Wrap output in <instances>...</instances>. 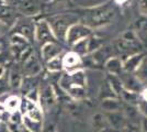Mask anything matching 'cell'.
<instances>
[{
    "label": "cell",
    "mask_w": 147,
    "mask_h": 132,
    "mask_svg": "<svg viewBox=\"0 0 147 132\" xmlns=\"http://www.w3.org/2000/svg\"><path fill=\"white\" fill-rule=\"evenodd\" d=\"M59 86L74 99H81L86 96V75L81 69L64 74L61 77Z\"/></svg>",
    "instance_id": "obj_1"
},
{
    "label": "cell",
    "mask_w": 147,
    "mask_h": 132,
    "mask_svg": "<svg viewBox=\"0 0 147 132\" xmlns=\"http://www.w3.org/2000/svg\"><path fill=\"white\" fill-rule=\"evenodd\" d=\"M76 18L73 14H61L56 16L49 20V23L53 30V33L57 39H66L68 29L75 24Z\"/></svg>",
    "instance_id": "obj_2"
},
{
    "label": "cell",
    "mask_w": 147,
    "mask_h": 132,
    "mask_svg": "<svg viewBox=\"0 0 147 132\" xmlns=\"http://www.w3.org/2000/svg\"><path fill=\"white\" fill-rule=\"evenodd\" d=\"M21 113L22 117L29 118V119L33 120V121H38L42 122V118H43V112H42V108L41 106L34 102V101L28 99L26 97L21 100Z\"/></svg>",
    "instance_id": "obj_3"
},
{
    "label": "cell",
    "mask_w": 147,
    "mask_h": 132,
    "mask_svg": "<svg viewBox=\"0 0 147 132\" xmlns=\"http://www.w3.org/2000/svg\"><path fill=\"white\" fill-rule=\"evenodd\" d=\"M91 34V29L86 24H81V23H75L73 24L67 31L66 34V40L68 44L75 45L77 42H79L84 39L89 38V35Z\"/></svg>",
    "instance_id": "obj_4"
},
{
    "label": "cell",
    "mask_w": 147,
    "mask_h": 132,
    "mask_svg": "<svg viewBox=\"0 0 147 132\" xmlns=\"http://www.w3.org/2000/svg\"><path fill=\"white\" fill-rule=\"evenodd\" d=\"M34 39L37 42H42V43H49L53 42L55 35L53 33V30L49 25V21L46 20H40L35 23L34 26Z\"/></svg>",
    "instance_id": "obj_5"
},
{
    "label": "cell",
    "mask_w": 147,
    "mask_h": 132,
    "mask_svg": "<svg viewBox=\"0 0 147 132\" xmlns=\"http://www.w3.org/2000/svg\"><path fill=\"white\" fill-rule=\"evenodd\" d=\"M120 78H121V81H122L123 87L125 88L126 90L133 91V93H136V94H138L140 91L144 90V89H143V86H144V85H143V84L137 79V77L135 75H133V74L125 72V74L122 73V74L120 75Z\"/></svg>",
    "instance_id": "obj_6"
},
{
    "label": "cell",
    "mask_w": 147,
    "mask_h": 132,
    "mask_svg": "<svg viewBox=\"0 0 147 132\" xmlns=\"http://www.w3.org/2000/svg\"><path fill=\"white\" fill-rule=\"evenodd\" d=\"M81 57L75 52H69L67 54H65V56L63 57V68H65L68 73H74L80 70L81 66Z\"/></svg>",
    "instance_id": "obj_7"
},
{
    "label": "cell",
    "mask_w": 147,
    "mask_h": 132,
    "mask_svg": "<svg viewBox=\"0 0 147 132\" xmlns=\"http://www.w3.org/2000/svg\"><path fill=\"white\" fill-rule=\"evenodd\" d=\"M104 117L110 128L113 130H121L126 125V118L124 113L121 111H113V112H104Z\"/></svg>",
    "instance_id": "obj_8"
},
{
    "label": "cell",
    "mask_w": 147,
    "mask_h": 132,
    "mask_svg": "<svg viewBox=\"0 0 147 132\" xmlns=\"http://www.w3.org/2000/svg\"><path fill=\"white\" fill-rule=\"evenodd\" d=\"M114 17V11L112 9H101V10H97L96 12L91 14V17L89 18V21L91 22L92 25H102L104 23H108L112 18Z\"/></svg>",
    "instance_id": "obj_9"
},
{
    "label": "cell",
    "mask_w": 147,
    "mask_h": 132,
    "mask_svg": "<svg viewBox=\"0 0 147 132\" xmlns=\"http://www.w3.org/2000/svg\"><path fill=\"white\" fill-rule=\"evenodd\" d=\"M55 91L52 88V86H46V87H44L41 90V93H40V105H41V108L43 107L44 109L49 110L55 105Z\"/></svg>",
    "instance_id": "obj_10"
},
{
    "label": "cell",
    "mask_w": 147,
    "mask_h": 132,
    "mask_svg": "<svg viewBox=\"0 0 147 132\" xmlns=\"http://www.w3.org/2000/svg\"><path fill=\"white\" fill-rule=\"evenodd\" d=\"M144 58H145V56L142 53L132 54L131 56H129V58H126L123 62V69H124V72H126V73H135Z\"/></svg>",
    "instance_id": "obj_11"
},
{
    "label": "cell",
    "mask_w": 147,
    "mask_h": 132,
    "mask_svg": "<svg viewBox=\"0 0 147 132\" xmlns=\"http://www.w3.org/2000/svg\"><path fill=\"white\" fill-rule=\"evenodd\" d=\"M61 51H63L61 46H59L58 44H56L55 42L45 43L43 45V47H42V57H43L44 61L49 62L51 60L59 56Z\"/></svg>",
    "instance_id": "obj_12"
},
{
    "label": "cell",
    "mask_w": 147,
    "mask_h": 132,
    "mask_svg": "<svg viewBox=\"0 0 147 132\" xmlns=\"http://www.w3.org/2000/svg\"><path fill=\"white\" fill-rule=\"evenodd\" d=\"M41 64L35 55H31L24 63L23 66V74L24 76H36L41 72Z\"/></svg>",
    "instance_id": "obj_13"
},
{
    "label": "cell",
    "mask_w": 147,
    "mask_h": 132,
    "mask_svg": "<svg viewBox=\"0 0 147 132\" xmlns=\"http://www.w3.org/2000/svg\"><path fill=\"white\" fill-rule=\"evenodd\" d=\"M105 68L109 72L111 75H117L120 76L122 74L123 69V62L117 58V57H111L105 62Z\"/></svg>",
    "instance_id": "obj_14"
},
{
    "label": "cell",
    "mask_w": 147,
    "mask_h": 132,
    "mask_svg": "<svg viewBox=\"0 0 147 132\" xmlns=\"http://www.w3.org/2000/svg\"><path fill=\"white\" fill-rule=\"evenodd\" d=\"M101 108L104 112H113V111H121L122 104L117 98H107L101 101Z\"/></svg>",
    "instance_id": "obj_15"
},
{
    "label": "cell",
    "mask_w": 147,
    "mask_h": 132,
    "mask_svg": "<svg viewBox=\"0 0 147 132\" xmlns=\"http://www.w3.org/2000/svg\"><path fill=\"white\" fill-rule=\"evenodd\" d=\"M2 105L5 107V110L8 111V112H17V111H19L20 107H21V99L19 98L18 96H9Z\"/></svg>",
    "instance_id": "obj_16"
},
{
    "label": "cell",
    "mask_w": 147,
    "mask_h": 132,
    "mask_svg": "<svg viewBox=\"0 0 147 132\" xmlns=\"http://www.w3.org/2000/svg\"><path fill=\"white\" fill-rule=\"evenodd\" d=\"M120 97L122 98V100L124 102H126L127 105H131V106H136L137 107L138 101H140L138 95L136 94V93H133V91L126 90L125 88H123V90L120 94Z\"/></svg>",
    "instance_id": "obj_17"
},
{
    "label": "cell",
    "mask_w": 147,
    "mask_h": 132,
    "mask_svg": "<svg viewBox=\"0 0 147 132\" xmlns=\"http://www.w3.org/2000/svg\"><path fill=\"white\" fill-rule=\"evenodd\" d=\"M111 47L109 46H105V47H100L99 50H97L94 53H93V61H96L97 63H103V62H107L109 58H111Z\"/></svg>",
    "instance_id": "obj_18"
},
{
    "label": "cell",
    "mask_w": 147,
    "mask_h": 132,
    "mask_svg": "<svg viewBox=\"0 0 147 132\" xmlns=\"http://www.w3.org/2000/svg\"><path fill=\"white\" fill-rule=\"evenodd\" d=\"M108 83L110 84L111 88H112L113 91L117 94V96H120L121 91H122L123 88H124L123 87L122 81H121L120 76L111 75V74H109V76H108Z\"/></svg>",
    "instance_id": "obj_19"
},
{
    "label": "cell",
    "mask_w": 147,
    "mask_h": 132,
    "mask_svg": "<svg viewBox=\"0 0 147 132\" xmlns=\"http://www.w3.org/2000/svg\"><path fill=\"white\" fill-rule=\"evenodd\" d=\"M135 76L137 77V79L143 84L146 85L147 84V57L143 60L141 65L138 66V68L135 72Z\"/></svg>",
    "instance_id": "obj_20"
},
{
    "label": "cell",
    "mask_w": 147,
    "mask_h": 132,
    "mask_svg": "<svg viewBox=\"0 0 147 132\" xmlns=\"http://www.w3.org/2000/svg\"><path fill=\"white\" fill-rule=\"evenodd\" d=\"M36 84V76H25L24 79L22 81V86L21 87L23 88V91H25V94H28V93H30L31 90H33L34 88H37Z\"/></svg>",
    "instance_id": "obj_21"
},
{
    "label": "cell",
    "mask_w": 147,
    "mask_h": 132,
    "mask_svg": "<svg viewBox=\"0 0 147 132\" xmlns=\"http://www.w3.org/2000/svg\"><path fill=\"white\" fill-rule=\"evenodd\" d=\"M22 122H23V126L24 128H26L28 130H30L31 132H42V122H38V121H33V120L29 119V118H25L22 117Z\"/></svg>",
    "instance_id": "obj_22"
},
{
    "label": "cell",
    "mask_w": 147,
    "mask_h": 132,
    "mask_svg": "<svg viewBox=\"0 0 147 132\" xmlns=\"http://www.w3.org/2000/svg\"><path fill=\"white\" fill-rule=\"evenodd\" d=\"M92 122H93V127H94V129L97 130V132L101 131V130H103V129L109 127L108 122H107V119H105V117H104V114H101V113H97V114L93 117Z\"/></svg>",
    "instance_id": "obj_23"
},
{
    "label": "cell",
    "mask_w": 147,
    "mask_h": 132,
    "mask_svg": "<svg viewBox=\"0 0 147 132\" xmlns=\"http://www.w3.org/2000/svg\"><path fill=\"white\" fill-rule=\"evenodd\" d=\"M34 26L35 24H30V23H22L19 28V34L23 35L25 39L31 40L34 37Z\"/></svg>",
    "instance_id": "obj_24"
},
{
    "label": "cell",
    "mask_w": 147,
    "mask_h": 132,
    "mask_svg": "<svg viewBox=\"0 0 147 132\" xmlns=\"http://www.w3.org/2000/svg\"><path fill=\"white\" fill-rule=\"evenodd\" d=\"M22 76L20 74L19 70H12L10 73V76H9V85L12 88H20L22 86Z\"/></svg>",
    "instance_id": "obj_25"
},
{
    "label": "cell",
    "mask_w": 147,
    "mask_h": 132,
    "mask_svg": "<svg viewBox=\"0 0 147 132\" xmlns=\"http://www.w3.org/2000/svg\"><path fill=\"white\" fill-rule=\"evenodd\" d=\"M61 68H63V58H61L59 56L55 57V58L47 62V69L49 72L56 73V72H59Z\"/></svg>",
    "instance_id": "obj_26"
},
{
    "label": "cell",
    "mask_w": 147,
    "mask_h": 132,
    "mask_svg": "<svg viewBox=\"0 0 147 132\" xmlns=\"http://www.w3.org/2000/svg\"><path fill=\"white\" fill-rule=\"evenodd\" d=\"M102 45V39L98 37H90L88 38V52H96Z\"/></svg>",
    "instance_id": "obj_27"
},
{
    "label": "cell",
    "mask_w": 147,
    "mask_h": 132,
    "mask_svg": "<svg viewBox=\"0 0 147 132\" xmlns=\"http://www.w3.org/2000/svg\"><path fill=\"white\" fill-rule=\"evenodd\" d=\"M74 46V52L77 53L78 55H81V54H86L88 53V38L81 40L79 42L73 45Z\"/></svg>",
    "instance_id": "obj_28"
},
{
    "label": "cell",
    "mask_w": 147,
    "mask_h": 132,
    "mask_svg": "<svg viewBox=\"0 0 147 132\" xmlns=\"http://www.w3.org/2000/svg\"><path fill=\"white\" fill-rule=\"evenodd\" d=\"M11 43L12 45L16 46H20V47H25L28 45V39H25L23 35L21 34H16L11 38Z\"/></svg>",
    "instance_id": "obj_29"
},
{
    "label": "cell",
    "mask_w": 147,
    "mask_h": 132,
    "mask_svg": "<svg viewBox=\"0 0 147 132\" xmlns=\"http://www.w3.org/2000/svg\"><path fill=\"white\" fill-rule=\"evenodd\" d=\"M121 132H142L141 125L126 122V125L121 129Z\"/></svg>",
    "instance_id": "obj_30"
},
{
    "label": "cell",
    "mask_w": 147,
    "mask_h": 132,
    "mask_svg": "<svg viewBox=\"0 0 147 132\" xmlns=\"http://www.w3.org/2000/svg\"><path fill=\"white\" fill-rule=\"evenodd\" d=\"M21 9L22 11L25 13H29V14H34V12L37 11V8L36 5L32 3V2H25L21 6Z\"/></svg>",
    "instance_id": "obj_31"
},
{
    "label": "cell",
    "mask_w": 147,
    "mask_h": 132,
    "mask_svg": "<svg viewBox=\"0 0 147 132\" xmlns=\"http://www.w3.org/2000/svg\"><path fill=\"white\" fill-rule=\"evenodd\" d=\"M135 26L138 31H147V18L146 17H142L140 19L136 20Z\"/></svg>",
    "instance_id": "obj_32"
},
{
    "label": "cell",
    "mask_w": 147,
    "mask_h": 132,
    "mask_svg": "<svg viewBox=\"0 0 147 132\" xmlns=\"http://www.w3.org/2000/svg\"><path fill=\"white\" fill-rule=\"evenodd\" d=\"M137 108L140 110V112L147 118V101L144 100V99H140L138 101V105H137Z\"/></svg>",
    "instance_id": "obj_33"
},
{
    "label": "cell",
    "mask_w": 147,
    "mask_h": 132,
    "mask_svg": "<svg viewBox=\"0 0 147 132\" xmlns=\"http://www.w3.org/2000/svg\"><path fill=\"white\" fill-rule=\"evenodd\" d=\"M8 89V82L6 78H3V76L0 78V95L5 94Z\"/></svg>",
    "instance_id": "obj_34"
},
{
    "label": "cell",
    "mask_w": 147,
    "mask_h": 132,
    "mask_svg": "<svg viewBox=\"0 0 147 132\" xmlns=\"http://www.w3.org/2000/svg\"><path fill=\"white\" fill-rule=\"evenodd\" d=\"M8 129L10 132H22V129L20 128L18 123H12V122H9L8 123Z\"/></svg>",
    "instance_id": "obj_35"
},
{
    "label": "cell",
    "mask_w": 147,
    "mask_h": 132,
    "mask_svg": "<svg viewBox=\"0 0 147 132\" xmlns=\"http://www.w3.org/2000/svg\"><path fill=\"white\" fill-rule=\"evenodd\" d=\"M141 128L142 131L147 132V118L146 117H143V119L141 121Z\"/></svg>",
    "instance_id": "obj_36"
},
{
    "label": "cell",
    "mask_w": 147,
    "mask_h": 132,
    "mask_svg": "<svg viewBox=\"0 0 147 132\" xmlns=\"http://www.w3.org/2000/svg\"><path fill=\"white\" fill-rule=\"evenodd\" d=\"M140 8L145 13H147V0H141L140 1Z\"/></svg>",
    "instance_id": "obj_37"
},
{
    "label": "cell",
    "mask_w": 147,
    "mask_h": 132,
    "mask_svg": "<svg viewBox=\"0 0 147 132\" xmlns=\"http://www.w3.org/2000/svg\"><path fill=\"white\" fill-rule=\"evenodd\" d=\"M5 30H6V23H5L3 21L0 20V35L5 32Z\"/></svg>",
    "instance_id": "obj_38"
},
{
    "label": "cell",
    "mask_w": 147,
    "mask_h": 132,
    "mask_svg": "<svg viewBox=\"0 0 147 132\" xmlns=\"http://www.w3.org/2000/svg\"><path fill=\"white\" fill-rule=\"evenodd\" d=\"M0 132H10L8 129V126H6L5 123H1L0 125Z\"/></svg>",
    "instance_id": "obj_39"
},
{
    "label": "cell",
    "mask_w": 147,
    "mask_h": 132,
    "mask_svg": "<svg viewBox=\"0 0 147 132\" xmlns=\"http://www.w3.org/2000/svg\"><path fill=\"white\" fill-rule=\"evenodd\" d=\"M142 99L147 101V88H145L143 91H142Z\"/></svg>",
    "instance_id": "obj_40"
},
{
    "label": "cell",
    "mask_w": 147,
    "mask_h": 132,
    "mask_svg": "<svg viewBox=\"0 0 147 132\" xmlns=\"http://www.w3.org/2000/svg\"><path fill=\"white\" fill-rule=\"evenodd\" d=\"M99 132H114V130L112 128H110V127H108V128H105V129H103V130H101V131Z\"/></svg>",
    "instance_id": "obj_41"
},
{
    "label": "cell",
    "mask_w": 147,
    "mask_h": 132,
    "mask_svg": "<svg viewBox=\"0 0 147 132\" xmlns=\"http://www.w3.org/2000/svg\"><path fill=\"white\" fill-rule=\"evenodd\" d=\"M3 74H5V67L0 65V78L3 76Z\"/></svg>",
    "instance_id": "obj_42"
},
{
    "label": "cell",
    "mask_w": 147,
    "mask_h": 132,
    "mask_svg": "<svg viewBox=\"0 0 147 132\" xmlns=\"http://www.w3.org/2000/svg\"><path fill=\"white\" fill-rule=\"evenodd\" d=\"M3 111H6V110H5V107H3L2 104H0V112H3Z\"/></svg>",
    "instance_id": "obj_43"
},
{
    "label": "cell",
    "mask_w": 147,
    "mask_h": 132,
    "mask_svg": "<svg viewBox=\"0 0 147 132\" xmlns=\"http://www.w3.org/2000/svg\"><path fill=\"white\" fill-rule=\"evenodd\" d=\"M115 1H117V3H125L127 0H115Z\"/></svg>",
    "instance_id": "obj_44"
},
{
    "label": "cell",
    "mask_w": 147,
    "mask_h": 132,
    "mask_svg": "<svg viewBox=\"0 0 147 132\" xmlns=\"http://www.w3.org/2000/svg\"><path fill=\"white\" fill-rule=\"evenodd\" d=\"M2 1H5V2H8V3H10V2H12L14 0H2Z\"/></svg>",
    "instance_id": "obj_45"
},
{
    "label": "cell",
    "mask_w": 147,
    "mask_h": 132,
    "mask_svg": "<svg viewBox=\"0 0 147 132\" xmlns=\"http://www.w3.org/2000/svg\"><path fill=\"white\" fill-rule=\"evenodd\" d=\"M0 50H1V45H0Z\"/></svg>",
    "instance_id": "obj_46"
},
{
    "label": "cell",
    "mask_w": 147,
    "mask_h": 132,
    "mask_svg": "<svg viewBox=\"0 0 147 132\" xmlns=\"http://www.w3.org/2000/svg\"><path fill=\"white\" fill-rule=\"evenodd\" d=\"M0 1H1V0H0Z\"/></svg>",
    "instance_id": "obj_47"
}]
</instances>
